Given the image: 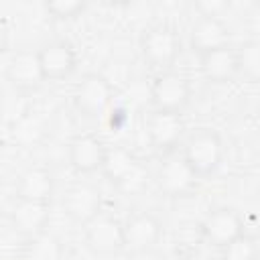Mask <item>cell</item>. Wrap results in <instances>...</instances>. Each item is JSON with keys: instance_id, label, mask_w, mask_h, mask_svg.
I'll return each mask as SVG.
<instances>
[{"instance_id": "cell-1", "label": "cell", "mask_w": 260, "mask_h": 260, "mask_svg": "<svg viewBox=\"0 0 260 260\" xmlns=\"http://www.w3.org/2000/svg\"><path fill=\"white\" fill-rule=\"evenodd\" d=\"M181 156L189 165V169L195 173L197 179L211 177L223 160V140L221 136L211 128H199L193 132L183 146Z\"/></svg>"}, {"instance_id": "cell-2", "label": "cell", "mask_w": 260, "mask_h": 260, "mask_svg": "<svg viewBox=\"0 0 260 260\" xmlns=\"http://www.w3.org/2000/svg\"><path fill=\"white\" fill-rule=\"evenodd\" d=\"M102 171L108 177V181L114 183L124 193L142 191L148 179V171L144 169V165L124 146L108 148Z\"/></svg>"}, {"instance_id": "cell-3", "label": "cell", "mask_w": 260, "mask_h": 260, "mask_svg": "<svg viewBox=\"0 0 260 260\" xmlns=\"http://www.w3.org/2000/svg\"><path fill=\"white\" fill-rule=\"evenodd\" d=\"M140 53L148 65L167 71L181 55V37L169 24H154L140 35Z\"/></svg>"}, {"instance_id": "cell-4", "label": "cell", "mask_w": 260, "mask_h": 260, "mask_svg": "<svg viewBox=\"0 0 260 260\" xmlns=\"http://www.w3.org/2000/svg\"><path fill=\"white\" fill-rule=\"evenodd\" d=\"M193 95V87L189 77L179 71L167 69L154 75L150 85V102L158 112H175L181 114Z\"/></svg>"}, {"instance_id": "cell-5", "label": "cell", "mask_w": 260, "mask_h": 260, "mask_svg": "<svg viewBox=\"0 0 260 260\" xmlns=\"http://www.w3.org/2000/svg\"><path fill=\"white\" fill-rule=\"evenodd\" d=\"M112 100L114 87L102 73H85L73 89V106L87 120L102 118L112 106Z\"/></svg>"}, {"instance_id": "cell-6", "label": "cell", "mask_w": 260, "mask_h": 260, "mask_svg": "<svg viewBox=\"0 0 260 260\" xmlns=\"http://www.w3.org/2000/svg\"><path fill=\"white\" fill-rule=\"evenodd\" d=\"M197 181L199 179L195 177V173L189 169V165L185 162V158L181 154L169 152L156 171L158 191L167 197H173V199L189 195L195 189Z\"/></svg>"}, {"instance_id": "cell-7", "label": "cell", "mask_w": 260, "mask_h": 260, "mask_svg": "<svg viewBox=\"0 0 260 260\" xmlns=\"http://www.w3.org/2000/svg\"><path fill=\"white\" fill-rule=\"evenodd\" d=\"M39 63L45 81H59L69 77L77 67V51L69 41L57 39L45 43L39 51Z\"/></svg>"}, {"instance_id": "cell-8", "label": "cell", "mask_w": 260, "mask_h": 260, "mask_svg": "<svg viewBox=\"0 0 260 260\" xmlns=\"http://www.w3.org/2000/svg\"><path fill=\"white\" fill-rule=\"evenodd\" d=\"M6 79L20 93H28V91L39 89L45 83V77H43V69L39 63L37 51H30V49L16 51L8 59Z\"/></svg>"}, {"instance_id": "cell-9", "label": "cell", "mask_w": 260, "mask_h": 260, "mask_svg": "<svg viewBox=\"0 0 260 260\" xmlns=\"http://www.w3.org/2000/svg\"><path fill=\"white\" fill-rule=\"evenodd\" d=\"M201 234L211 246L223 248L228 242L244 234V221L234 207H215L203 217Z\"/></svg>"}, {"instance_id": "cell-10", "label": "cell", "mask_w": 260, "mask_h": 260, "mask_svg": "<svg viewBox=\"0 0 260 260\" xmlns=\"http://www.w3.org/2000/svg\"><path fill=\"white\" fill-rule=\"evenodd\" d=\"M85 242L95 254H118L124 250V225L112 215H98L85 223Z\"/></svg>"}, {"instance_id": "cell-11", "label": "cell", "mask_w": 260, "mask_h": 260, "mask_svg": "<svg viewBox=\"0 0 260 260\" xmlns=\"http://www.w3.org/2000/svg\"><path fill=\"white\" fill-rule=\"evenodd\" d=\"M146 132H148L150 144L156 150L169 154V152H173L177 148V144L185 136V120H183V114L154 110L150 114V118H148Z\"/></svg>"}, {"instance_id": "cell-12", "label": "cell", "mask_w": 260, "mask_h": 260, "mask_svg": "<svg viewBox=\"0 0 260 260\" xmlns=\"http://www.w3.org/2000/svg\"><path fill=\"white\" fill-rule=\"evenodd\" d=\"M65 213L77 223H89L102 211V191L91 183H75L63 195Z\"/></svg>"}, {"instance_id": "cell-13", "label": "cell", "mask_w": 260, "mask_h": 260, "mask_svg": "<svg viewBox=\"0 0 260 260\" xmlns=\"http://www.w3.org/2000/svg\"><path fill=\"white\" fill-rule=\"evenodd\" d=\"M124 248L132 252H148L152 250L162 234V223L156 215L148 211H140L130 215L124 223Z\"/></svg>"}, {"instance_id": "cell-14", "label": "cell", "mask_w": 260, "mask_h": 260, "mask_svg": "<svg viewBox=\"0 0 260 260\" xmlns=\"http://www.w3.org/2000/svg\"><path fill=\"white\" fill-rule=\"evenodd\" d=\"M106 152H108V146L104 144L102 138H98L95 134H79L71 138L67 156L73 171L81 175H89V173L102 171Z\"/></svg>"}, {"instance_id": "cell-15", "label": "cell", "mask_w": 260, "mask_h": 260, "mask_svg": "<svg viewBox=\"0 0 260 260\" xmlns=\"http://www.w3.org/2000/svg\"><path fill=\"white\" fill-rule=\"evenodd\" d=\"M230 39H232V32L228 22L217 16H199L191 26V35H189L191 49L197 55L230 47Z\"/></svg>"}, {"instance_id": "cell-16", "label": "cell", "mask_w": 260, "mask_h": 260, "mask_svg": "<svg viewBox=\"0 0 260 260\" xmlns=\"http://www.w3.org/2000/svg\"><path fill=\"white\" fill-rule=\"evenodd\" d=\"M49 219H51V203L16 199V203L10 209L12 228L26 238L45 232L49 225Z\"/></svg>"}, {"instance_id": "cell-17", "label": "cell", "mask_w": 260, "mask_h": 260, "mask_svg": "<svg viewBox=\"0 0 260 260\" xmlns=\"http://www.w3.org/2000/svg\"><path fill=\"white\" fill-rule=\"evenodd\" d=\"M199 69L203 77L211 83H228L234 77H238V55L236 49L223 47L209 53L199 55Z\"/></svg>"}, {"instance_id": "cell-18", "label": "cell", "mask_w": 260, "mask_h": 260, "mask_svg": "<svg viewBox=\"0 0 260 260\" xmlns=\"http://www.w3.org/2000/svg\"><path fill=\"white\" fill-rule=\"evenodd\" d=\"M53 193H55V177L45 167L26 169L16 181V199L51 203Z\"/></svg>"}, {"instance_id": "cell-19", "label": "cell", "mask_w": 260, "mask_h": 260, "mask_svg": "<svg viewBox=\"0 0 260 260\" xmlns=\"http://www.w3.org/2000/svg\"><path fill=\"white\" fill-rule=\"evenodd\" d=\"M65 250L57 236L49 234L47 230L30 236L24 244V258L26 260H63Z\"/></svg>"}, {"instance_id": "cell-20", "label": "cell", "mask_w": 260, "mask_h": 260, "mask_svg": "<svg viewBox=\"0 0 260 260\" xmlns=\"http://www.w3.org/2000/svg\"><path fill=\"white\" fill-rule=\"evenodd\" d=\"M238 55V75L246 81L256 83L260 79V41L250 39L236 49Z\"/></svg>"}, {"instance_id": "cell-21", "label": "cell", "mask_w": 260, "mask_h": 260, "mask_svg": "<svg viewBox=\"0 0 260 260\" xmlns=\"http://www.w3.org/2000/svg\"><path fill=\"white\" fill-rule=\"evenodd\" d=\"M219 260H258V244L256 238L246 232L219 248Z\"/></svg>"}, {"instance_id": "cell-22", "label": "cell", "mask_w": 260, "mask_h": 260, "mask_svg": "<svg viewBox=\"0 0 260 260\" xmlns=\"http://www.w3.org/2000/svg\"><path fill=\"white\" fill-rule=\"evenodd\" d=\"M83 8H85V4L79 2V0H53V2H47L45 4L47 14H51L57 20L75 18V16H79L83 12Z\"/></svg>"}, {"instance_id": "cell-23", "label": "cell", "mask_w": 260, "mask_h": 260, "mask_svg": "<svg viewBox=\"0 0 260 260\" xmlns=\"http://www.w3.org/2000/svg\"><path fill=\"white\" fill-rule=\"evenodd\" d=\"M228 8V2L221 0H203L197 2V10L201 12V16H217L221 18V12Z\"/></svg>"}, {"instance_id": "cell-24", "label": "cell", "mask_w": 260, "mask_h": 260, "mask_svg": "<svg viewBox=\"0 0 260 260\" xmlns=\"http://www.w3.org/2000/svg\"><path fill=\"white\" fill-rule=\"evenodd\" d=\"M8 43H10V30H8L6 20H4V18H0V55H2V53H6Z\"/></svg>"}]
</instances>
